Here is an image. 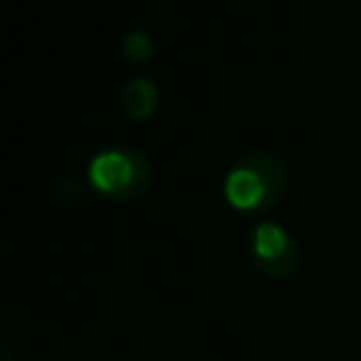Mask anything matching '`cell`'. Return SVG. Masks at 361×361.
<instances>
[{"label": "cell", "mask_w": 361, "mask_h": 361, "mask_svg": "<svg viewBox=\"0 0 361 361\" xmlns=\"http://www.w3.org/2000/svg\"><path fill=\"white\" fill-rule=\"evenodd\" d=\"M118 104L130 118H147L158 104V85L149 76H133L121 87Z\"/></svg>", "instance_id": "obj_4"}, {"label": "cell", "mask_w": 361, "mask_h": 361, "mask_svg": "<svg viewBox=\"0 0 361 361\" xmlns=\"http://www.w3.org/2000/svg\"><path fill=\"white\" fill-rule=\"evenodd\" d=\"M87 178L102 195L127 200V197H138L152 183V164L135 147L110 144L93 152L87 164Z\"/></svg>", "instance_id": "obj_2"}, {"label": "cell", "mask_w": 361, "mask_h": 361, "mask_svg": "<svg viewBox=\"0 0 361 361\" xmlns=\"http://www.w3.org/2000/svg\"><path fill=\"white\" fill-rule=\"evenodd\" d=\"M251 262L262 274L285 279L296 271V243L279 223L265 220L251 231Z\"/></svg>", "instance_id": "obj_3"}, {"label": "cell", "mask_w": 361, "mask_h": 361, "mask_svg": "<svg viewBox=\"0 0 361 361\" xmlns=\"http://www.w3.org/2000/svg\"><path fill=\"white\" fill-rule=\"evenodd\" d=\"M121 54H124L130 62H144V59L152 56V39L147 37V31L130 28V31L121 37Z\"/></svg>", "instance_id": "obj_5"}, {"label": "cell", "mask_w": 361, "mask_h": 361, "mask_svg": "<svg viewBox=\"0 0 361 361\" xmlns=\"http://www.w3.org/2000/svg\"><path fill=\"white\" fill-rule=\"evenodd\" d=\"M285 186H288V172L282 158L262 147H251L243 155H237L223 180L226 200L234 209H248V212L274 206L282 197Z\"/></svg>", "instance_id": "obj_1"}]
</instances>
